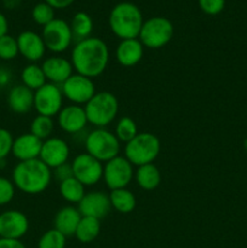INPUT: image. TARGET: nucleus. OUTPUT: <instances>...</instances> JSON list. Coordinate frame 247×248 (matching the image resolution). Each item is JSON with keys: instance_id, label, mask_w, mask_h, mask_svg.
<instances>
[{"instance_id": "f257e3e1", "label": "nucleus", "mask_w": 247, "mask_h": 248, "mask_svg": "<svg viewBox=\"0 0 247 248\" xmlns=\"http://www.w3.org/2000/svg\"><path fill=\"white\" fill-rule=\"evenodd\" d=\"M109 47L102 39L90 36L73 47L70 62L77 74L93 79L99 77L109 63Z\"/></svg>"}, {"instance_id": "f03ea898", "label": "nucleus", "mask_w": 247, "mask_h": 248, "mask_svg": "<svg viewBox=\"0 0 247 248\" xmlns=\"http://www.w3.org/2000/svg\"><path fill=\"white\" fill-rule=\"evenodd\" d=\"M12 183L28 195H38L50 186L52 170L40 159L19 161L12 171Z\"/></svg>"}, {"instance_id": "7ed1b4c3", "label": "nucleus", "mask_w": 247, "mask_h": 248, "mask_svg": "<svg viewBox=\"0 0 247 248\" xmlns=\"http://www.w3.org/2000/svg\"><path fill=\"white\" fill-rule=\"evenodd\" d=\"M143 23V15L139 7L132 2H119L111 9L109 15L110 31L120 40L137 39Z\"/></svg>"}, {"instance_id": "20e7f679", "label": "nucleus", "mask_w": 247, "mask_h": 248, "mask_svg": "<svg viewBox=\"0 0 247 248\" xmlns=\"http://www.w3.org/2000/svg\"><path fill=\"white\" fill-rule=\"evenodd\" d=\"M84 109L89 124L97 128H106L118 115L119 102L111 92H96V94L85 104Z\"/></svg>"}, {"instance_id": "39448f33", "label": "nucleus", "mask_w": 247, "mask_h": 248, "mask_svg": "<svg viewBox=\"0 0 247 248\" xmlns=\"http://www.w3.org/2000/svg\"><path fill=\"white\" fill-rule=\"evenodd\" d=\"M161 152V143L150 132H138L133 140L125 144V157L133 166L153 164Z\"/></svg>"}, {"instance_id": "423d86ee", "label": "nucleus", "mask_w": 247, "mask_h": 248, "mask_svg": "<svg viewBox=\"0 0 247 248\" xmlns=\"http://www.w3.org/2000/svg\"><path fill=\"white\" fill-rule=\"evenodd\" d=\"M86 153L106 164L109 160L119 156L121 143L111 131L107 128H94L85 138Z\"/></svg>"}, {"instance_id": "0eeeda50", "label": "nucleus", "mask_w": 247, "mask_h": 248, "mask_svg": "<svg viewBox=\"0 0 247 248\" xmlns=\"http://www.w3.org/2000/svg\"><path fill=\"white\" fill-rule=\"evenodd\" d=\"M174 28L172 22L166 17H152L143 23L138 35L144 47L157 50L166 46L173 38Z\"/></svg>"}, {"instance_id": "6e6552de", "label": "nucleus", "mask_w": 247, "mask_h": 248, "mask_svg": "<svg viewBox=\"0 0 247 248\" xmlns=\"http://www.w3.org/2000/svg\"><path fill=\"white\" fill-rule=\"evenodd\" d=\"M43 40L46 50L53 53H62L70 47L73 43V33L70 24L64 19L55 18L43 28Z\"/></svg>"}, {"instance_id": "1a4fd4ad", "label": "nucleus", "mask_w": 247, "mask_h": 248, "mask_svg": "<svg viewBox=\"0 0 247 248\" xmlns=\"http://www.w3.org/2000/svg\"><path fill=\"white\" fill-rule=\"evenodd\" d=\"M133 176V165L125 156L119 155L104 164L103 181L110 190L127 188Z\"/></svg>"}, {"instance_id": "9d476101", "label": "nucleus", "mask_w": 247, "mask_h": 248, "mask_svg": "<svg viewBox=\"0 0 247 248\" xmlns=\"http://www.w3.org/2000/svg\"><path fill=\"white\" fill-rule=\"evenodd\" d=\"M63 92L60 85L46 82L34 92V109L39 115L53 118L63 108Z\"/></svg>"}, {"instance_id": "9b49d317", "label": "nucleus", "mask_w": 247, "mask_h": 248, "mask_svg": "<svg viewBox=\"0 0 247 248\" xmlns=\"http://www.w3.org/2000/svg\"><path fill=\"white\" fill-rule=\"evenodd\" d=\"M61 89H62L64 98L77 106H82V104L85 106L96 94L93 79H90L84 75L77 74V73L65 80L61 85Z\"/></svg>"}, {"instance_id": "f8f14e48", "label": "nucleus", "mask_w": 247, "mask_h": 248, "mask_svg": "<svg viewBox=\"0 0 247 248\" xmlns=\"http://www.w3.org/2000/svg\"><path fill=\"white\" fill-rule=\"evenodd\" d=\"M72 167L73 176L85 186H92L103 179L104 164L87 153L75 156Z\"/></svg>"}, {"instance_id": "ddd939ff", "label": "nucleus", "mask_w": 247, "mask_h": 248, "mask_svg": "<svg viewBox=\"0 0 247 248\" xmlns=\"http://www.w3.org/2000/svg\"><path fill=\"white\" fill-rule=\"evenodd\" d=\"M28 229V217L21 211L9 210L0 213V239L21 240Z\"/></svg>"}, {"instance_id": "4468645a", "label": "nucleus", "mask_w": 247, "mask_h": 248, "mask_svg": "<svg viewBox=\"0 0 247 248\" xmlns=\"http://www.w3.org/2000/svg\"><path fill=\"white\" fill-rule=\"evenodd\" d=\"M69 156L70 148L68 143L60 137H50L43 142L39 159L53 170L68 162Z\"/></svg>"}, {"instance_id": "2eb2a0df", "label": "nucleus", "mask_w": 247, "mask_h": 248, "mask_svg": "<svg viewBox=\"0 0 247 248\" xmlns=\"http://www.w3.org/2000/svg\"><path fill=\"white\" fill-rule=\"evenodd\" d=\"M77 210L82 217H92L101 220L110 212V199L103 191H90L85 194L82 200L77 203Z\"/></svg>"}, {"instance_id": "dca6fc26", "label": "nucleus", "mask_w": 247, "mask_h": 248, "mask_svg": "<svg viewBox=\"0 0 247 248\" xmlns=\"http://www.w3.org/2000/svg\"><path fill=\"white\" fill-rule=\"evenodd\" d=\"M57 123L62 131L69 135H77L86 127L89 121L84 107L70 104L61 109L57 115Z\"/></svg>"}, {"instance_id": "f3484780", "label": "nucleus", "mask_w": 247, "mask_h": 248, "mask_svg": "<svg viewBox=\"0 0 247 248\" xmlns=\"http://www.w3.org/2000/svg\"><path fill=\"white\" fill-rule=\"evenodd\" d=\"M19 55L23 56L27 61L35 63L43 60L46 52V46L43 36L31 31H24L17 36Z\"/></svg>"}, {"instance_id": "a211bd4d", "label": "nucleus", "mask_w": 247, "mask_h": 248, "mask_svg": "<svg viewBox=\"0 0 247 248\" xmlns=\"http://www.w3.org/2000/svg\"><path fill=\"white\" fill-rule=\"evenodd\" d=\"M41 68L45 73L46 80L56 85H62L74 74L72 62L62 56H51L46 58L41 64Z\"/></svg>"}, {"instance_id": "6ab92c4d", "label": "nucleus", "mask_w": 247, "mask_h": 248, "mask_svg": "<svg viewBox=\"0 0 247 248\" xmlns=\"http://www.w3.org/2000/svg\"><path fill=\"white\" fill-rule=\"evenodd\" d=\"M43 142L44 140L31 135V132L23 133V135L18 136V137L14 140L11 154L18 161H28V160L39 159Z\"/></svg>"}, {"instance_id": "aec40b11", "label": "nucleus", "mask_w": 247, "mask_h": 248, "mask_svg": "<svg viewBox=\"0 0 247 248\" xmlns=\"http://www.w3.org/2000/svg\"><path fill=\"white\" fill-rule=\"evenodd\" d=\"M116 61L123 67H133L142 61L144 46L139 39H125L119 43L115 51Z\"/></svg>"}, {"instance_id": "412c9836", "label": "nucleus", "mask_w": 247, "mask_h": 248, "mask_svg": "<svg viewBox=\"0 0 247 248\" xmlns=\"http://www.w3.org/2000/svg\"><path fill=\"white\" fill-rule=\"evenodd\" d=\"M81 217V213L77 208L73 207V206H64L56 213L53 225H55V229L64 235L65 237L73 236L75 235Z\"/></svg>"}, {"instance_id": "4be33fe9", "label": "nucleus", "mask_w": 247, "mask_h": 248, "mask_svg": "<svg viewBox=\"0 0 247 248\" xmlns=\"http://www.w3.org/2000/svg\"><path fill=\"white\" fill-rule=\"evenodd\" d=\"M9 108L16 114H27L34 108V91L24 85L12 87L7 96Z\"/></svg>"}, {"instance_id": "5701e85b", "label": "nucleus", "mask_w": 247, "mask_h": 248, "mask_svg": "<svg viewBox=\"0 0 247 248\" xmlns=\"http://www.w3.org/2000/svg\"><path fill=\"white\" fill-rule=\"evenodd\" d=\"M135 178L143 190H154L161 183V172L154 164H147L137 167Z\"/></svg>"}, {"instance_id": "b1692460", "label": "nucleus", "mask_w": 247, "mask_h": 248, "mask_svg": "<svg viewBox=\"0 0 247 248\" xmlns=\"http://www.w3.org/2000/svg\"><path fill=\"white\" fill-rule=\"evenodd\" d=\"M109 199H110L111 208L118 211L119 213H123V215L131 213L137 205L136 196L127 188L110 190Z\"/></svg>"}, {"instance_id": "393cba45", "label": "nucleus", "mask_w": 247, "mask_h": 248, "mask_svg": "<svg viewBox=\"0 0 247 248\" xmlns=\"http://www.w3.org/2000/svg\"><path fill=\"white\" fill-rule=\"evenodd\" d=\"M101 232V220L92 217H81L75 232V237L81 244H91Z\"/></svg>"}, {"instance_id": "a878e982", "label": "nucleus", "mask_w": 247, "mask_h": 248, "mask_svg": "<svg viewBox=\"0 0 247 248\" xmlns=\"http://www.w3.org/2000/svg\"><path fill=\"white\" fill-rule=\"evenodd\" d=\"M21 80L22 85L27 86L34 92L47 82L43 68H41V65L36 64V63H31V64L26 65L22 69Z\"/></svg>"}, {"instance_id": "bb28decb", "label": "nucleus", "mask_w": 247, "mask_h": 248, "mask_svg": "<svg viewBox=\"0 0 247 248\" xmlns=\"http://www.w3.org/2000/svg\"><path fill=\"white\" fill-rule=\"evenodd\" d=\"M70 29H72L73 39L81 41L84 39L90 38L91 35L92 31H93V21L86 12H77L70 23Z\"/></svg>"}, {"instance_id": "cd10ccee", "label": "nucleus", "mask_w": 247, "mask_h": 248, "mask_svg": "<svg viewBox=\"0 0 247 248\" xmlns=\"http://www.w3.org/2000/svg\"><path fill=\"white\" fill-rule=\"evenodd\" d=\"M86 186L80 183L75 177L68 178L60 183V194L65 201L70 203H79L85 196Z\"/></svg>"}, {"instance_id": "c85d7f7f", "label": "nucleus", "mask_w": 247, "mask_h": 248, "mask_svg": "<svg viewBox=\"0 0 247 248\" xmlns=\"http://www.w3.org/2000/svg\"><path fill=\"white\" fill-rule=\"evenodd\" d=\"M138 135V127L136 121L130 116H123L115 126V136L120 143H128Z\"/></svg>"}, {"instance_id": "c756f323", "label": "nucleus", "mask_w": 247, "mask_h": 248, "mask_svg": "<svg viewBox=\"0 0 247 248\" xmlns=\"http://www.w3.org/2000/svg\"><path fill=\"white\" fill-rule=\"evenodd\" d=\"M55 128L52 118L44 115H36L31 124V133L41 140H46L51 137Z\"/></svg>"}, {"instance_id": "7c9ffc66", "label": "nucleus", "mask_w": 247, "mask_h": 248, "mask_svg": "<svg viewBox=\"0 0 247 248\" xmlns=\"http://www.w3.org/2000/svg\"><path fill=\"white\" fill-rule=\"evenodd\" d=\"M65 239L64 235L53 228L44 232L39 240L38 248H65Z\"/></svg>"}, {"instance_id": "2f4dec72", "label": "nucleus", "mask_w": 247, "mask_h": 248, "mask_svg": "<svg viewBox=\"0 0 247 248\" xmlns=\"http://www.w3.org/2000/svg\"><path fill=\"white\" fill-rule=\"evenodd\" d=\"M19 55L18 45H17V39L14 36L6 35L0 38V60L11 61L15 60Z\"/></svg>"}, {"instance_id": "473e14b6", "label": "nucleus", "mask_w": 247, "mask_h": 248, "mask_svg": "<svg viewBox=\"0 0 247 248\" xmlns=\"http://www.w3.org/2000/svg\"><path fill=\"white\" fill-rule=\"evenodd\" d=\"M31 17H33V21L35 23L45 27L46 24H48L55 19V9L51 7L48 4H46V2H39L33 7Z\"/></svg>"}, {"instance_id": "72a5a7b5", "label": "nucleus", "mask_w": 247, "mask_h": 248, "mask_svg": "<svg viewBox=\"0 0 247 248\" xmlns=\"http://www.w3.org/2000/svg\"><path fill=\"white\" fill-rule=\"evenodd\" d=\"M16 193V186L11 179L0 177V206H5L12 201Z\"/></svg>"}, {"instance_id": "f704fd0d", "label": "nucleus", "mask_w": 247, "mask_h": 248, "mask_svg": "<svg viewBox=\"0 0 247 248\" xmlns=\"http://www.w3.org/2000/svg\"><path fill=\"white\" fill-rule=\"evenodd\" d=\"M14 140V136L9 130L0 127V161L6 160V157L12 153Z\"/></svg>"}, {"instance_id": "c9c22d12", "label": "nucleus", "mask_w": 247, "mask_h": 248, "mask_svg": "<svg viewBox=\"0 0 247 248\" xmlns=\"http://www.w3.org/2000/svg\"><path fill=\"white\" fill-rule=\"evenodd\" d=\"M198 2L200 9L211 16L220 14L225 7V0H198Z\"/></svg>"}, {"instance_id": "e433bc0d", "label": "nucleus", "mask_w": 247, "mask_h": 248, "mask_svg": "<svg viewBox=\"0 0 247 248\" xmlns=\"http://www.w3.org/2000/svg\"><path fill=\"white\" fill-rule=\"evenodd\" d=\"M53 174H55L56 178L61 182L65 181V179L68 178H72L73 176V167H72V164H69V162H65V164L61 165V166L56 167V169H53Z\"/></svg>"}, {"instance_id": "4c0bfd02", "label": "nucleus", "mask_w": 247, "mask_h": 248, "mask_svg": "<svg viewBox=\"0 0 247 248\" xmlns=\"http://www.w3.org/2000/svg\"><path fill=\"white\" fill-rule=\"evenodd\" d=\"M74 1L75 0H45L46 4H48L51 7L56 10L65 9V7L70 6Z\"/></svg>"}, {"instance_id": "58836bf2", "label": "nucleus", "mask_w": 247, "mask_h": 248, "mask_svg": "<svg viewBox=\"0 0 247 248\" xmlns=\"http://www.w3.org/2000/svg\"><path fill=\"white\" fill-rule=\"evenodd\" d=\"M0 248H26L21 240L0 239Z\"/></svg>"}, {"instance_id": "ea45409f", "label": "nucleus", "mask_w": 247, "mask_h": 248, "mask_svg": "<svg viewBox=\"0 0 247 248\" xmlns=\"http://www.w3.org/2000/svg\"><path fill=\"white\" fill-rule=\"evenodd\" d=\"M11 81V73L5 68H0V86H6Z\"/></svg>"}, {"instance_id": "a19ab883", "label": "nucleus", "mask_w": 247, "mask_h": 248, "mask_svg": "<svg viewBox=\"0 0 247 248\" xmlns=\"http://www.w3.org/2000/svg\"><path fill=\"white\" fill-rule=\"evenodd\" d=\"M7 31H9V23H7V19L6 17L0 12V38L6 35Z\"/></svg>"}, {"instance_id": "79ce46f5", "label": "nucleus", "mask_w": 247, "mask_h": 248, "mask_svg": "<svg viewBox=\"0 0 247 248\" xmlns=\"http://www.w3.org/2000/svg\"><path fill=\"white\" fill-rule=\"evenodd\" d=\"M244 148H245V150H246V152H247V138L244 140Z\"/></svg>"}]
</instances>
